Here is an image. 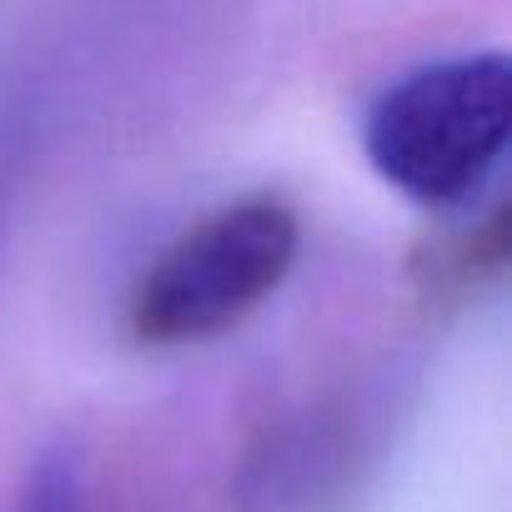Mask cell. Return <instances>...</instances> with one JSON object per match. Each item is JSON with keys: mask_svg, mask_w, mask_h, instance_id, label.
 <instances>
[{"mask_svg": "<svg viewBox=\"0 0 512 512\" xmlns=\"http://www.w3.org/2000/svg\"><path fill=\"white\" fill-rule=\"evenodd\" d=\"M302 256V216L277 191L221 201L136 277L126 297V332L146 352L201 347L262 312Z\"/></svg>", "mask_w": 512, "mask_h": 512, "instance_id": "6da1fadb", "label": "cell"}, {"mask_svg": "<svg viewBox=\"0 0 512 512\" xmlns=\"http://www.w3.org/2000/svg\"><path fill=\"white\" fill-rule=\"evenodd\" d=\"M512 141V61L467 51L397 76L362 121V156L412 206L472 201Z\"/></svg>", "mask_w": 512, "mask_h": 512, "instance_id": "7a4b0ae2", "label": "cell"}, {"mask_svg": "<svg viewBox=\"0 0 512 512\" xmlns=\"http://www.w3.org/2000/svg\"><path fill=\"white\" fill-rule=\"evenodd\" d=\"M11 512H86V462H81V452L71 442L46 447L31 462Z\"/></svg>", "mask_w": 512, "mask_h": 512, "instance_id": "3957f363", "label": "cell"}]
</instances>
